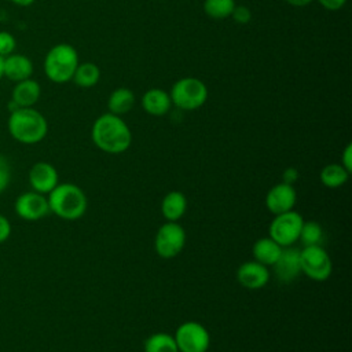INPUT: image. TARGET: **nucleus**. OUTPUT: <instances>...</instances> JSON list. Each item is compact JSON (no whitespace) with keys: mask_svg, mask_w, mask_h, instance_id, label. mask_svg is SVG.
Listing matches in <instances>:
<instances>
[{"mask_svg":"<svg viewBox=\"0 0 352 352\" xmlns=\"http://www.w3.org/2000/svg\"><path fill=\"white\" fill-rule=\"evenodd\" d=\"M91 138L94 144L107 154H121L132 143V132L121 116L104 113L92 125Z\"/></svg>","mask_w":352,"mask_h":352,"instance_id":"obj_1","label":"nucleus"},{"mask_svg":"<svg viewBox=\"0 0 352 352\" xmlns=\"http://www.w3.org/2000/svg\"><path fill=\"white\" fill-rule=\"evenodd\" d=\"M7 128L16 142L22 144H36L47 136L48 122L34 107H18L10 113Z\"/></svg>","mask_w":352,"mask_h":352,"instance_id":"obj_2","label":"nucleus"},{"mask_svg":"<svg viewBox=\"0 0 352 352\" xmlns=\"http://www.w3.org/2000/svg\"><path fill=\"white\" fill-rule=\"evenodd\" d=\"M50 212L63 220H77L84 216L88 208L85 192L73 183H58L48 192Z\"/></svg>","mask_w":352,"mask_h":352,"instance_id":"obj_3","label":"nucleus"},{"mask_svg":"<svg viewBox=\"0 0 352 352\" xmlns=\"http://www.w3.org/2000/svg\"><path fill=\"white\" fill-rule=\"evenodd\" d=\"M78 63L77 50L67 43H59L47 52L43 67L50 81L63 84L72 81Z\"/></svg>","mask_w":352,"mask_h":352,"instance_id":"obj_4","label":"nucleus"},{"mask_svg":"<svg viewBox=\"0 0 352 352\" xmlns=\"http://www.w3.org/2000/svg\"><path fill=\"white\" fill-rule=\"evenodd\" d=\"M172 104L184 111H192L204 106L208 99V88L197 77H183L177 80L169 92Z\"/></svg>","mask_w":352,"mask_h":352,"instance_id":"obj_5","label":"nucleus"},{"mask_svg":"<svg viewBox=\"0 0 352 352\" xmlns=\"http://www.w3.org/2000/svg\"><path fill=\"white\" fill-rule=\"evenodd\" d=\"M302 223V216L294 210L274 214L268 227V236L282 248L293 246L300 238Z\"/></svg>","mask_w":352,"mask_h":352,"instance_id":"obj_6","label":"nucleus"},{"mask_svg":"<svg viewBox=\"0 0 352 352\" xmlns=\"http://www.w3.org/2000/svg\"><path fill=\"white\" fill-rule=\"evenodd\" d=\"M300 267L301 274L316 282L326 280L333 271L331 258L322 245L304 246L300 250Z\"/></svg>","mask_w":352,"mask_h":352,"instance_id":"obj_7","label":"nucleus"},{"mask_svg":"<svg viewBox=\"0 0 352 352\" xmlns=\"http://www.w3.org/2000/svg\"><path fill=\"white\" fill-rule=\"evenodd\" d=\"M173 337L179 352H206L210 345L208 329L195 320L183 322Z\"/></svg>","mask_w":352,"mask_h":352,"instance_id":"obj_8","label":"nucleus"},{"mask_svg":"<svg viewBox=\"0 0 352 352\" xmlns=\"http://www.w3.org/2000/svg\"><path fill=\"white\" fill-rule=\"evenodd\" d=\"M186 245V231L177 221L164 223L154 236V249L162 258L176 257Z\"/></svg>","mask_w":352,"mask_h":352,"instance_id":"obj_9","label":"nucleus"},{"mask_svg":"<svg viewBox=\"0 0 352 352\" xmlns=\"http://www.w3.org/2000/svg\"><path fill=\"white\" fill-rule=\"evenodd\" d=\"M14 209L21 219L28 221L40 220L50 213L47 197L36 191H28L21 194L15 201Z\"/></svg>","mask_w":352,"mask_h":352,"instance_id":"obj_10","label":"nucleus"},{"mask_svg":"<svg viewBox=\"0 0 352 352\" xmlns=\"http://www.w3.org/2000/svg\"><path fill=\"white\" fill-rule=\"evenodd\" d=\"M297 201V192L293 184L280 182L272 186L265 195V206L272 214L293 210Z\"/></svg>","mask_w":352,"mask_h":352,"instance_id":"obj_11","label":"nucleus"},{"mask_svg":"<svg viewBox=\"0 0 352 352\" xmlns=\"http://www.w3.org/2000/svg\"><path fill=\"white\" fill-rule=\"evenodd\" d=\"M270 270L267 265L250 260L242 263L236 270V280L241 286L249 290H258L270 280Z\"/></svg>","mask_w":352,"mask_h":352,"instance_id":"obj_12","label":"nucleus"},{"mask_svg":"<svg viewBox=\"0 0 352 352\" xmlns=\"http://www.w3.org/2000/svg\"><path fill=\"white\" fill-rule=\"evenodd\" d=\"M29 183L33 191L40 194H48L59 183V175L54 165L50 162H36L29 170Z\"/></svg>","mask_w":352,"mask_h":352,"instance_id":"obj_13","label":"nucleus"},{"mask_svg":"<svg viewBox=\"0 0 352 352\" xmlns=\"http://www.w3.org/2000/svg\"><path fill=\"white\" fill-rule=\"evenodd\" d=\"M272 267L276 278L280 282L283 283L293 282L301 274L300 250L293 246L283 248L278 260L274 263Z\"/></svg>","mask_w":352,"mask_h":352,"instance_id":"obj_14","label":"nucleus"},{"mask_svg":"<svg viewBox=\"0 0 352 352\" xmlns=\"http://www.w3.org/2000/svg\"><path fill=\"white\" fill-rule=\"evenodd\" d=\"M3 74L14 82L30 78L33 74V62L22 54L14 52L7 55L3 60Z\"/></svg>","mask_w":352,"mask_h":352,"instance_id":"obj_15","label":"nucleus"},{"mask_svg":"<svg viewBox=\"0 0 352 352\" xmlns=\"http://www.w3.org/2000/svg\"><path fill=\"white\" fill-rule=\"evenodd\" d=\"M40 95H41L40 84L30 77V78L15 82V87L12 88V92H11V100L18 107H33L38 102Z\"/></svg>","mask_w":352,"mask_h":352,"instance_id":"obj_16","label":"nucleus"},{"mask_svg":"<svg viewBox=\"0 0 352 352\" xmlns=\"http://www.w3.org/2000/svg\"><path fill=\"white\" fill-rule=\"evenodd\" d=\"M170 106L169 94L161 88H150L142 96V107L150 116H165L170 110Z\"/></svg>","mask_w":352,"mask_h":352,"instance_id":"obj_17","label":"nucleus"},{"mask_svg":"<svg viewBox=\"0 0 352 352\" xmlns=\"http://www.w3.org/2000/svg\"><path fill=\"white\" fill-rule=\"evenodd\" d=\"M282 246L278 245L272 238L270 236H263L258 238L252 248V254H253V260L267 265V267H272L274 263L278 260L280 252H282Z\"/></svg>","mask_w":352,"mask_h":352,"instance_id":"obj_18","label":"nucleus"},{"mask_svg":"<svg viewBox=\"0 0 352 352\" xmlns=\"http://www.w3.org/2000/svg\"><path fill=\"white\" fill-rule=\"evenodd\" d=\"M187 210V198L180 191H169L161 201V213L168 221H179Z\"/></svg>","mask_w":352,"mask_h":352,"instance_id":"obj_19","label":"nucleus"},{"mask_svg":"<svg viewBox=\"0 0 352 352\" xmlns=\"http://www.w3.org/2000/svg\"><path fill=\"white\" fill-rule=\"evenodd\" d=\"M135 106V94L125 87L114 89L107 99L109 113L116 116H124Z\"/></svg>","mask_w":352,"mask_h":352,"instance_id":"obj_20","label":"nucleus"},{"mask_svg":"<svg viewBox=\"0 0 352 352\" xmlns=\"http://www.w3.org/2000/svg\"><path fill=\"white\" fill-rule=\"evenodd\" d=\"M349 172L341 164H329L322 168L319 179L329 188H338L348 182Z\"/></svg>","mask_w":352,"mask_h":352,"instance_id":"obj_21","label":"nucleus"},{"mask_svg":"<svg viewBox=\"0 0 352 352\" xmlns=\"http://www.w3.org/2000/svg\"><path fill=\"white\" fill-rule=\"evenodd\" d=\"M143 349L144 352H179L175 337L164 331L150 334L144 341Z\"/></svg>","mask_w":352,"mask_h":352,"instance_id":"obj_22","label":"nucleus"},{"mask_svg":"<svg viewBox=\"0 0 352 352\" xmlns=\"http://www.w3.org/2000/svg\"><path fill=\"white\" fill-rule=\"evenodd\" d=\"M99 78H100V70L98 65H95L94 62H82V63H78L72 80L80 88H91L98 84Z\"/></svg>","mask_w":352,"mask_h":352,"instance_id":"obj_23","label":"nucleus"},{"mask_svg":"<svg viewBox=\"0 0 352 352\" xmlns=\"http://www.w3.org/2000/svg\"><path fill=\"white\" fill-rule=\"evenodd\" d=\"M235 6V0H204L205 14L214 19H224L231 16Z\"/></svg>","mask_w":352,"mask_h":352,"instance_id":"obj_24","label":"nucleus"},{"mask_svg":"<svg viewBox=\"0 0 352 352\" xmlns=\"http://www.w3.org/2000/svg\"><path fill=\"white\" fill-rule=\"evenodd\" d=\"M322 239H323V228L318 221L309 220L302 223L298 241H301L304 246L320 245Z\"/></svg>","mask_w":352,"mask_h":352,"instance_id":"obj_25","label":"nucleus"},{"mask_svg":"<svg viewBox=\"0 0 352 352\" xmlns=\"http://www.w3.org/2000/svg\"><path fill=\"white\" fill-rule=\"evenodd\" d=\"M16 48L15 37L6 30H0V56L6 58L7 55L14 54Z\"/></svg>","mask_w":352,"mask_h":352,"instance_id":"obj_26","label":"nucleus"},{"mask_svg":"<svg viewBox=\"0 0 352 352\" xmlns=\"http://www.w3.org/2000/svg\"><path fill=\"white\" fill-rule=\"evenodd\" d=\"M231 18L234 19V22L239 25H246L252 19V11L246 6H235L231 14Z\"/></svg>","mask_w":352,"mask_h":352,"instance_id":"obj_27","label":"nucleus"},{"mask_svg":"<svg viewBox=\"0 0 352 352\" xmlns=\"http://www.w3.org/2000/svg\"><path fill=\"white\" fill-rule=\"evenodd\" d=\"M11 182V168L8 161L0 155V192H3Z\"/></svg>","mask_w":352,"mask_h":352,"instance_id":"obj_28","label":"nucleus"},{"mask_svg":"<svg viewBox=\"0 0 352 352\" xmlns=\"http://www.w3.org/2000/svg\"><path fill=\"white\" fill-rule=\"evenodd\" d=\"M11 235V224H10V220L0 214V243L6 242Z\"/></svg>","mask_w":352,"mask_h":352,"instance_id":"obj_29","label":"nucleus"},{"mask_svg":"<svg viewBox=\"0 0 352 352\" xmlns=\"http://www.w3.org/2000/svg\"><path fill=\"white\" fill-rule=\"evenodd\" d=\"M341 165L351 173L352 172V144L348 143L341 154Z\"/></svg>","mask_w":352,"mask_h":352,"instance_id":"obj_30","label":"nucleus"},{"mask_svg":"<svg viewBox=\"0 0 352 352\" xmlns=\"http://www.w3.org/2000/svg\"><path fill=\"white\" fill-rule=\"evenodd\" d=\"M319 1V4L323 7V8H326V10H329V11H338V10H341L344 6H345V3H346V0H318Z\"/></svg>","mask_w":352,"mask_h":352,"instance_id":"obj_31","label":"nucleus"},{"mask_svg":"<svg viewBox=\"0 0 352 352\" xmlns=\"http://www.w3.org/2000/svg\"><path fill=\"white\" fill-rule=\"evenodd\" d=\"M297 176H298V173H297L296 169L287 168V169H285V172H283V180H282V182L292 184V183L297 179Z\"/></svg>","mask_w":352,"mask_h":352,"instance_id":"obj_32","label":"nucleus"},{"mask_svg":"<svg viewBox=\"0 0 352 352\" xmlns=\"http://www.w3.org/2000/svg\"><path fill=\"white\" fill-rule=\"evenodd\" d=\"M285 1L294 7H305V6L311 4L314 0H285Z\"/></svg>","mask_w":352,"mask_h":352,"instance_id":"obj_33","label":"nucleus"},{"mask_svg":"<svg viewBox=\"0 0 352 352\" xmlns=\"http://www.w3.org/2000/svg\"><path fill=\"white\" fill-rule=\"evenodd\" d=\"M10 1L19 7H28V6H32L36 0H10Z\"/></svg>","mask_w":352,"mask_h":352,"instance_id":"obj_34","label":"nucleus"},{"mask_svg":"<svg viewBox=\"0 0 352 352\" xmlns=\"http://www.w3.org/2000/svg\"><path fill=\"white\" fill-rule=\"evenodd\" d=\"M3 60H4V58L0 56V81H1V78L4 77V74H3Z\"/></svg>","mask_w":352,"mask_h":352,"instance_id":"obj_35","label":"nucleus"}]
</instances>
